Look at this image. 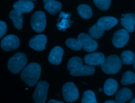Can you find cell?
<instances>
[{"mask_svg":"<svg viewBox=\"0 0 135 103\" xmlns=\"http://www.w3.org/2000/svg\"><path fill=\"white\" fill-rule=\"evenodd\" d=\"M105 103H114V102H116V101L113 100H107V101H105L104 102Z\"/></svg>","mask_w":135,"mask_h":103,"instance_id":"cell-32","label":"cell"},{"mask_svg":"<svg viewBox=\"0 0 135 103\" xmlns=\"http://www.w3.org/2000/svg\"><path fill=\"white\" fill-rule=\"evenodd\" d=\"M130 102H131V103H135V97H134V98H133V99L131 100Z\"/></svg>","mask_w":135,"mask_h":103,"instance_id":"cell-34","label":"cell"},{"mask_svg":"<svg viewBox=\"0 0 135 103\" xmlns=\"http://www.w3.org/2000/svg\"><path fill=\"white\" fill-rule=\"evenodd\" d=\"M9 17L12 20L13 25L16 29L18 30L22 29L23 24V13L17 10L14 9L9 13Z\"/></svg>","mask_w":135,"mask_h":103,"instance_id":"cell-16","label":"cell"},{"mask_svg":"<svg viewBox=\"0 0 135 103\" xmlns=\"http://www.w3.org/2000/svg\"><path fill=\"white\" fill-rule=\"evenodd\" d=\"M104 31L105 30L97 23L89 29L88 34L93 39H98L103 35Z\"/></svg>","mask_w":135,"mask_h":103,"instance_id":"cell-23","label":"cell"},{"mask_svg":"<svg viewBox=\"0 0 135 103\" xmlns=\"http://www.w3.org/2000/svg\"><path fill=\"white\" fill-rule=\"evenodd\" d=\"M45 14L42 11H38L33 14L31 19L32 28L36 32H42L46 26Z\"/></svg>","mask_w":135,"mask_h":103,"instance_id":"cell-5","label":"cell"},{"mask_svg":"<svg viewBox=\"0 0 135 103\" xmlns=\"http://www.w3.org/2000/svg\"><path fill=\"white\" fill-rule=\"evenodd\" d=\"M102 91V89L101 88H99V91L100 92V91Z\"/></svg>","mask_w":135,"mask_h":103,"instance_id":"cell-36","label":"cell"},{"mask_svg":"<svg viewBox=\"0 0 135 103\" xmlns=\"http://www.w3.org/2000/svg\"><path fill=\"white\" fill-rule=\"evenodd\" d=\"M40 65L35 62L27 65L21 73V79L28 86L33 87L37 82L41 75Z\"/></svg>","mask_w":135,"mask_h":103,"instance_id":"cell-1","label":"cell"},{"mask_svg":"<svg viewBox=\"0 0 135 103\" xmlns=\"http://www.w3.org/2000/svg\"><path fill=\"white\" fill-rule=\"evenodd\" d=\"M93 2L97 8L102 11L108 10L111 4V0H93Z\"/></svg>","mask_w":135,"mask_h":103,"instance_id":"cell-29","label":"cell"},{"mask_svg":"<svg viewBox=\"0 0 135 103\" xmlns=\"http://www.w3.org/2000/svg\"><path fill=\"white\" fill-rule=\"evenodd\" d=\"M44 7L45 10L50 14L54 15L61 11L62 8V5L60 2L54 1L45 3Z\"/></svg>","mask_w":135,"mask_h":103,"instance_id":"cell-21","label":"cell"},{"mask_svg":"<svg viewBox=\"0 0 135 103\" xmlns=\"http://www.w3.org/2000/svg\"><path fill=\"white\" fill-rule=\"evenodd\" d=\"M121 61L116 55H111L104 58L101 64L102 70L105 73L114 74L118 72L121 68Z\"/></svg>","mask_w":135,"mask_h":103,"instance_id":"cell-2","label":"cell"},{"mask_svg":"<svg viewBox=\"0 0 135 103\" xmlns=\"http://www.w3.org/2000/svg\"><path fill=\"white\" fill-rule=\"evenodd\" d=\"M19 45V39L16 35L13 34L4 37L1 42V47L5 51L14 50L18 47Z\"/></svg>","mask_w":135,"mask_h":103,"instance_id":"cell-9","label":"cell"},{"mask_svg":"<svg viewBox=\"0 0 135 103\" xmlns=\"http://www.w3.org/2000/svg\"><path fill=\"white\" fill-rule=\"evenodd\" d=\"M82 103H97V100L94 92L91 90H86L83 93L81 100Z\"/></svg>","mask_w":135,"mask_h":103,"instance_id":"cell-27","label":"cell"},{"mask_svg":"<svg viewBox=\"0 0 135 103\" xmlns=\"http://www.w3.org/2000/svg\"><path fill=\"white\" fill-rule=\"evenodd\" d=\"M83 65L82 60L77 57L71 58L67 64V69L70 71H74Z\"/></svg>","mask_w":135,"mask_h":103,"instance_id":"cell-24","label":"cell"},{"mask_svg":"<svg viewBox=\"0 0 135 103\" xmlns=\"http://www.w3.org/2000/svg\"><path fill=\"white\" fill-rule=\"evenodd\" d=\"M72 22L70 20V14L65 13L62 12L60 13V17L56 26L59 30L64 31L70 26Z\"/></svg>","mask_w":135,"mask_h":103,"instance_id":"cell-20","label":"cell"},{"mask_svg":"<svg viewBox=\"0 0 135 103\" xmlns=\"http://www.w3.org/2000/svg\"><path fill=\"white\" fill-rule=\"evenodd\" d=\"M30 1H36V0H30Z\"/></svg>","mask_w":135,"mask_h":103,"instance_id":"cell-37","label":"cell"},{"mask_svg":"<svg viewBox=\"0 0 135 103\" xmlns=\"http://www.w3.org/2000/svg\"><path fill=\"white\" fill-rule=\"evenodd\" d=\"M65 44L68 47L74 50H80L82 49V45L78 39L70 38L66 40Z\"/></svg>","mask_w":135,"mask_h":103,"instance_id":"cell-28","label":"cell"},{"mask_svg":"<svg viewBox=\"0 0 135 103\" xmlns=\"http://www.w3.org/2000/svg\"><path fill=\"white\" fill-rule=\"evenodd\" d=\"M49 87V83L45 81H40L37 83L32 96L35 102L44 103L45 102Z\"/></svg>","mask_w":135,"mask_h":103,"instance_id":"cell-4","label":"cell"},{"mask_svg":"<svg viewBox=\"0 0 135 103\" xmlns=\"http://www.w3.org/2000/svg\"><path fill=\"white\" fill-rule=\"evenodd\" d=\"M48 102L49 103H63V101H58L56 100H54V99H50Z\"/></svg>","mask_w":135,"mask_h":103,"instance_id":"cell-31","label":"cell"},{"mask_svg":"<svg viewBox=\"0 0 135 103\" xmlns=\"http://www.w3.org/2000/svg\"><path fill=\"white\" fill-rule=\"evenodd\" d=\"M64 53L63 50L60 46H55L50 52L48 57L49 61L55 65H59L62 59V56Z\"/></svg>","mask_w":135,"mask_h":103,"instance_id":"cell-13","label":"cell"},{"mask_svg":"<svg viewBox=\"0 0 135 103\" xmlns=\"http://www.w3.org/2000/svg\"><path fill=\"white\" fill-rule=\"evenodd\" d=\"M62 95L64 99L68 102L76 100L79 97L78 89L72 82L65 83L62 87Z\"/></svg>","mask_w":135,"mask_h":103,"instance_id":"cell-6","label":"cell"},{"mask_svg":"<svg viewBox=\"0 0 135 103\" xmlns=\"http://www.w3.org/2000/svg\"><path fill=\"white\" fill-rule=\"evenodd\" d=\"M132 97L131 91L128 88H123L117 93L115 101L117 103H124L128 101Z\"/></svg>","mask_w":135,"mask_h":103,"instance_id":"cell-17","label":"cell"},{"mask_svg":"<svg viewBox=\"0 0 135 103\" xmlns=\"http://www.w3.org/2000/svg\"><path fill=\"white\" fill-rule=\"evenodd\" d=\"M129 40V34L126 29H119L115 31L113 35L112 43L117 48L124 46Z\"/></svg>","mask_w":135,"mask_h":103,"instance_id":"cell-8","label":"cell"},{"mask_svg":"<svg viewBox=\"0 0 135 103\" xmlns=\"http://www.w3.org/2000/svg\"><path fill=\"white\" fill-rule=\"evenodd\" d=\"M34 4L30 0H19L13 4L14 9L17 10L23 13H29L34 8Z\"/></svg>","mask_w":135,"mask_h":103,"instance_id":"cell-14","label":"cell"},{"mask_svg":"<svg viewBox=\"0 0 135 103\" xmlns=\"http://www.w3.org/2000/svg\"><path fill=\"white\" fill-rule=\"evenodd\" d=\"M121 82L124 86L135 83V74L130 71H126L122 76Z\"/></svg>","mask_w":135,"mask_h":103,"instance_id":"cell-26","label":"cell"},{"mask_svg":"<svg viewBox=\"0 0 135 103\" xmlns=\"http://www.w3.org/2000/svg\"><path fill=\"white\" fill-rule=\"evenodd\" d=\"M121 61L124 64H131L134 61V54L129 50L124 51L121 54Z\"/></svg>","mask_w":135,"mask_h":103,"instance_id":"cell-25","label":"cell"},{"mask_svg":"<svg viewBox=\"0 0 135 103\" xmlns=\"http://www.w3.org/2000/svg\"><path fill=\"white\" fill-rule=\"evenodd\" d=\"M121 24L129 33H132L135 29V14L128 13L122 15Z\"/></svg>","mask_w":135,"mask_h":103,"instance_id":"cell-12","label":"cell"},{"mask_svg":"<svg viewBox=\"0 0 135 103\" xmlns=\"http://www.w3.org/2000/svg\"><path fill=\"white\" fill-rule=\"evenodd\" d=\"M27 62L26 55L23 53L18 52L9 59L7 63V67L11 72L16 74L25 67Z\"/></svg>","mask_w":135,"mask_h":103,"instance_id":"cell-3","label":"cell"},{"mask_svg":"<svg viewBox=\"0 0 135 103\" xmlns=\"http://www.w3.org/2000/svg\"><path fill=\"white\" fill-rule=\"evenodd\" d=\"M77 11L79 15L83 19L88 20L92 15L91 7L87 4H81L78 6Z\"/></svg>","mask_w":135,"mask_h":103,"instance_id":"cell-22","label":"cell"},{"mask_svg":"<svg viewBox=\"0 0 135 103\" xmlns=\"http://www.w3.org/2000/svg\"><path fill=\"white\" fill-rule=\"evenodd\" d=\"M7 31L6 24L2 21H0V39L6 33Z\"/></svg>","mask_w":135,"mask_h":103,"instance_id":"cell-30","label":"cell"},{"mask_svg":"<svg viewBox=\"0 0 135 103\" xmlns=\"http://www.w3.org/2000/svg\"><path fill=\"white\" fill-rule=\"evenodd\" d=\"M118 22V20L112 16L102 17L97 21L98 24L101 26L104 30H110L112 27L117 25Z\"/></svg>","mask_w":135,"mask_h":103,"instance_id":"cell-15","label":"cell"},{"mask_svg":"<svg viewBox=\"0 0 135 103\" xmlns=\"http://www.w3.org/2000/svg\"><path fill=\"white\" fill-rule=\"evenodd\" d=\"M55 1V0H43V2L45 4L47 2H52V1Z\"/></svg>","mask_w":135,"mask_h":103,"instance_id":"cell-33","label":"cell"},{"mask_svg":"<svg viewBox=\"0 0 135 103\" xmlns=\"http://www.w3.org/2000/svg\"><path fill=\"white\" fill-rule=\"evenodd\" d=\"M78 39L80 41L82 48L86 52H93L98 48V43L89 34L84 33H80Z\"/></svg>","mask_w":135,"mask_h":103,"instance_id":"cell-7","label":"cell"},{"mask_svg":"<svg viewBox=\"0 0 135 103\" xmlns=\"http://www.w3.org/2000/svg\"><path fill=\"white\" fill-rule=\"evenodd\" d=\"M95 72V68L90 65H84L78 69L70 71V74L73 76H89L93 74Z\"/></svg>","mask_w":135,"mask_h":103,"instance_id":"cell-19","label":"cell"},{"mask_svg":"<svg viewBox=\"0 0 135 103\" xmlns=\"http://www.w3.org/2000/svg\"><path fill=\"white\" fill-rule=\"evenodd\" d=\"M47 42V38L45 35L38 34L35 35L29 41L28 45L33 49L41 51L45 48Z\"/></svg>","mask_w":135,"mask_h":103,"instance_id":"cell-10","label":"cell"},{"mask_svg":"<svg viewBox=\"0 0 135 103\" xmlns=\"http://www.w3.org/2000/svg\"><path fill=\"white\" fill-rule=\"evenodd\" d=\"M133 67H134V69H135V61H134V62H133Z\"/></svg>","mask_w":135,"mask_h":103,"instance_id":"cell-35","label":"cell"},{"mask_svg":"<svg viewBox=\"0 0 135 103\" xmlns=\"http://www.w3.org/2000/svg\"><path fill=\"white\" fill-rule=\"evenodd\" d=\"M118 88L117 81L112 78L108 79L105 80L103 90L105 95L108 96L113 95Z\"/></svg>","mask_w":135,"mask_h":103,"instance_id":"cell-18","label":"cell"},{"mask_svg":"<svg viewBox=\"0 0 135 103\" xmlns=\"http://www.w3.org/2000/svg\"><path fill=\"white\" fill-rule=\"evenodd\" d=\"M104 55L101 52H95L86 55L84 60L86 64L90 65H100L104 60Z\"/></svg>","mask_w":135,"mask_h":103,"instance_id":"cell-11","label":"cell"}]
</instances>
